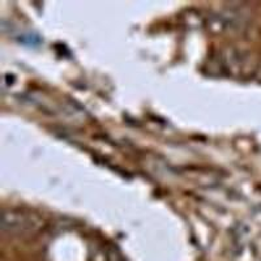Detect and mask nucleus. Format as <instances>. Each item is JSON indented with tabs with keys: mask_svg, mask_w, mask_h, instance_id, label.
I'll use <instances>...</instances> for the list:
<instances>
[]
</instances>
